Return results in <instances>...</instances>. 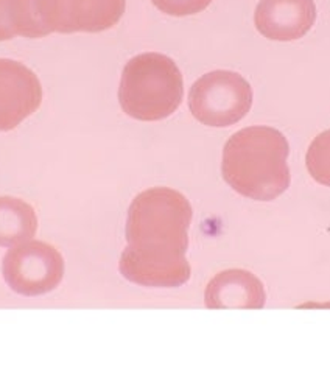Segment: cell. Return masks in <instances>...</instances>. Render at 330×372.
<instances>
[{
	"label": "cell",
	"instance_id": "1",
	"mask_svg": "<svg viewBox=\"0 0 330 372\" xmlns=\"http://www.w3.org/2000/svg\"><path fill=\"white\" fill-rule=\"evenodd\" d=\"M192 206L169 187L145 190L128 211V246L120 259V272L142 287L176 288L191 279L186 259Z\"/></svg>",
	"mask_w": 330,
	"mask_h": 372
},
{
	"label": "cell",
	"instance_id": "2",
	"mask_svg": "<svg viewBox=\"0 0 330 372\" xmlns=\"http://www.w3.org/2000/svg\"><path fill=\"white\" fill-rule=\"evenodd\" d=\"M290 145L276 128L250 127L230 137L223 150L221 173L237 193L273 201L290 187Z\"/></svg>",
	"mask_w": 330,
	"mask_h": 372
},
{
	"label": "cell",
	"instance_id": "3",
	"mask_svg": "<svg viewBox=\"0 0 330 372\" xmlns=\"http://www.w3.org/2000/svg\"><path fill=\"white\" fill-rule=\"evenodd\" d=\"M184 83L171 58L161 53H142L123 69L119 100L129 117L142 122L167 119L183 102Z\"/></svg>",
	"mask_w": 330,
	"mask_h": 372
},
{
	"label": "cell",
	"instance_id": "4",
	"mask_svg": "<svg viewBox=\"0 0 330 372\" xmlns=\"http://www.w3.org/2000/svg\"><path fill=\"white\" fill-rule=\"evenodd\" d=\"M252 89L242 75L230 70L206 73L188 94V107L203 125L226 128L235 125L250 112Z\"/></svg>",
	"mask_w": 330,
	"mask_h": 372
},
{
	"label": "cell",
	"instance_id": "5",
	"mask_svg": "<svg viewBox=\"0 0 330 372\" xmlns=\"http://www.w3.org/2000/svg\"><path fill=\"white\" fill-rule=\"evenodd\" d=\"M41 38L48 33H98L117 23L125 0H30Z\"/></svg>",
	"mask_w": 330,
	"mask_h": 372
},
{
	"label": "cell",
	"instance_id": "6",
	"mask_svg": "<svg viewBox=\"0 0 330 372\" xmlns=\"http://www.w3.org/2000/svg\"><path fill=\"white\" fill-rule=\"evenodd\" d=\"M64 272L61 254L47 243H30L5 259V277L16 292L43 294L60 285Z\"/></svg>",
	"mask_w": 330,
	"mask_h": 372
},
{
	"label": "cell",
	"instance_id": "7",
	"mask_svg": "<svg viewBox=\"0 0 330 372\" xmlns=\"http://www.w3.org/2000/svg\"><path fill=\"white\" fill-rule=\"evenodd\" d=\"M43 89L35 73L26 65L0 60V129H11L35 112Z\"/></svg>",
	"mask_w": 330,
	"mask_h": 372
},
{
	"label": "cell",
	"instance_id": "8",
	"mask_svg": "<svg viewBox=\"0 0 330 372\" xmlns=\"http://www.w3.org/2000/svg\"><path fill=\"white\" fill-rule=\"evenodd\" d=\"M316 21L313 0H260L254 23L260 35L271 41L304 38Z\"/></svg>",
	"mask_w": 330,
	"mask_h": 372
},
{
	"label": "cell",
	"instance_id": "9",
	"mask_svg": "<svg viewBox=\"0 0 330 372\" xmlns=\"http://www.w3.org/2000/svg\"><path fill=\"white\" fill-rule=\"evenodd\" d=\"M204 297L208 309H262L267 302L263 284L245 270L220 272L209 282Z\"/></svg>",
	"mask_w": 330,
	"mask_h": 372
},
{
	"label": "cell",
	"instance_id": "10",
	"mask_svg": "<svg viewBox=\"0 0 330 372\" xmlns=\"http://www.w3.org/2000/svg\"><path fill=\"white\" fill-rule=\"evenodd\" d=\"M14 35L41 38L30 0H0V41Z\"/></svg>",
	"mask_w": 330,
	"mask_h": 372
},
{
	"label": "cell",
	"instance_id": "11",
	"mask_svg": "<svg viewBox=\"0 0 330 372\" xmlns=\"http://www.w3.org/2000/svg\"><path fill=\"white\" fill-rule=\"evenodd\" d=\"M305 164L316 183L330 187V129L321 133L310 144Z\"/></svg>",
	"mask_w": 330,
	"mask_h": 372
},
{
	"label": "cell",
	"instance_id": "12",
	"mask_svg": "<svg viewBox=\"0 0 330 372\" xmlns=\"http://www.w3.org/2000/svg\"><path fill=\"white\" fill-rule=\"evenodd\" d=\"M154 6L169 16H192L201 13L212 0H151Z\"/></svg>",
	"mask_w": 330,
	"mask_h": 372
}]
</instances>
